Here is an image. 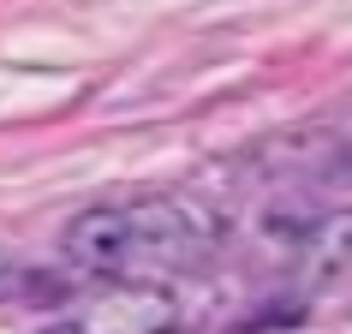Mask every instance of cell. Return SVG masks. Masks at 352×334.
Returning a JSON list of instances; mask_svg holds the SVG:
<instances>
[{"label": "cell", "instance_id": "obj_6", "mask_svg": "<svg viewBox=\"0 0 352 334\" xmlns=\"http://www.w3.org/2000/svg\"><path fill=\"white\" fill-rule=\"evenodd\" d=\"M42 334H90L84 322H54V329H42Z\"/></svg>", "mask_w": 352, "mask_h": 334}, {"label": "cell", "instance_id": "obj_2", "mask_svg": "<svg viewBox=\"0 0 352 334\" xmlns=\"http://www.w3.org/2000/svg\"><path fill=\"white\" fill-rule=\"evenodd\" d=\"M60 251L72 269L84 275H126L131 263H144V239H138V209L131 203H96L78 209L66 233H60Z\"/></svg>", "mask_w": 352, "mask_h": 334}, {"label": "cell", "instance_id": "obj_3", "mask_svg": "<svg viewBox=\"0 0 352 334\" xmlns=\"http://www.w3.org/2000/svg\"><path fill=\"white\" fill-rule=\"evenodd\" d=\"M84 329L90 334H173L179 329V311L155 287H120V293L96 298V311L84 316Z\"/></svg>", "mask_w": 352, "mask_h": 334}, {"label": "cell", "instance_id": "obj_1", "mask_svg": "<svg viewBox=\"0 0 352 334\" xmlns=\"http://www.w3.org/2000/svg\"><path fill=\"white\" fill-rule=\"evenodd\" d=\"M269 251L287 263L305 287H329L352 269V209H316V215H269Z\"/></svg>", "mask_w": 352, "mask_h": 334}, {"label": "cell", "instance_id": "obj_4", "mask_svg": "<svg viewBox=\"0 0 352 334\" xmlns=\"http://www.w3.org/2000/svg\"><path fill=\"white\" fill-rule=\"evenodd\" d=\"M298 173H316V179H334V186H352V131H322V137H305V155H298Z\"/></svg>", "mask_w": 352, "mask_h": 334}, {"label": "cell", "instance_id": "obj_5", "mask_svg": "<svg viewBox=\"0 0 352 334\" xmlns=\"http://www.w3.org/2000/svg\"><path fill=\"white\" fill-rule=\"evenodd\" d=\"M54 298H60V280L0 263V304H54Z\"/></svg>", "mask_w": 352, "mask_h": 334}]
</instances>
